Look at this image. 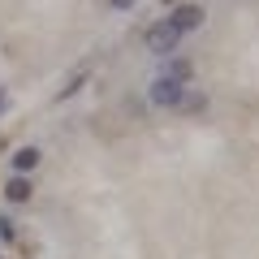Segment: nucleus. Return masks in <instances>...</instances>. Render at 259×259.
I'll return each mask as SVG.
<instances>
[{"label":"nucleus","mask_w":259,"mask_h":259,"mask_svg":"<svg viewBox=\"0 0 259 259\" xmlns=\"http://www.w3.org/2000/svg\"><path fill=\"white\" fill-rule=\"evenodd\" d=\"M143 48H147V52H156V56H173L177 48H182V35H177L168 22H156V26L143 30Z\"/></svg>","instance_id":"f257e3e1"},{"label":"nucleus","mask_w":259,"mask_h":259,"mask_svg":"<svg viewBox=\"0 0 259 259\" xmlns=\"http://www.w3.org/2000/svg\"><path fill=\"white\" fill-rule=\"evenodd\" d=\"M182 95H186V82H173V78H164V74H160L156 82L147 87V100H151V108H173V112H177Z\"/></svg>","instance_id":"f03ea898"},{"label":"nucleus","mask_w":259,"mask_h":259,"mask_svg":"<svg viewBox=\"0 0 259 259\" xmlns=\"http://www.w3.org/2000/svg\"><path fill=\"white\" fill-rule=\"evenodd\" d=\"M203 18H207V13H203V5H177V9L168 13L164 22H168V26H173L177 35L186 39L190 30H199V26H203Z\"/></svg>","instance_id":"7ed1b4c3"},{"label":"nucleus","mask_w":259,"mask_h":259,"mask_svg":"<svg viewBox=\"0 0 259 259\" xmlns=\"http://www.w3.org/2000/svg\"><path fill=\"white\" fill-rule=\"evenodd\" d=\"M39 160H44V156H39V147H18L9 156V164H13V173H18V177H30L39 168Z\"/></svg>","instance_id":"20e7f679"},{"label":"nucleus","mask_w":259,"mask_h":259,"mask_svg":"<svg viewBox=\"0 0 259 259\" xmlns=\"http://www.w3.org/2000/svg\"><path fill=\"white\" fill-rule=\"evenodd\" d=\"M30 194H35L30 177H18V173H13L9 182H5V199H9V203H30Z\"/></svg>","instance_id":"39448f33"},{"label":"nucleus","mask_w":259,"mask_h":259,"mask_svg":"<svg viewBox=\"0 0 259 259\" xmlns=\"http://www.w3.org/2000/svg\"><path fill=\"white\" fill-rule=\"evenodd\" d=\"M164 78H173V82H186V87H190V78H194V65L186 61V56H168V69H164Z\"/></svg>","instance_id":"423d86ee"},{"label":"nucleus","mask_w":259,"mask_h":259,"mask_svg":"<svg viewBox=\"0 0 259 259\" xmlns=\"http://www.w3.org/2000/svg\"><path fill=\"white\" fill-rule=\"evenodd\" d=\"M203 95L199 91H190V87H186V95H182V104H177V112H203Z\"/></svg>","instance_id":"0eeeda50"},{"label":"nucleus","mask_w":259,"mask_h":259,"mask_svg":"<svg viewBox=\"0 0 259 259\" xmlns=\"http://www.w3.org/2000/svg\"><path fill=\"white\" fill-rule=\"evenodd\" d=\"M0 238H5V242H13V238H18V225H13L9 216H0Z\"/></svg>","instance_id":"6e6552de"},{"label":"nucleus","mask_w":259,"mask_h":259,"mask_svg":"<svg viewBox=\"0 0 259 259\" xmlns=\"http://www.w3.org/2000/svg\"><path fill=\"white\" fill-rule=\"evenodd\" d=\"M108 9H121V13H125V9H134V0H108Z\"/></svg>","instance_id":"1a4fd4ad"},{"label":"nucleus","mask_w":259,"mask_h":259,"mask_svg":"<svg viewBox=\"0 0 259 259\" xmlns=\"http://www.w3.org/2000/svg\"><path fill=\"white\" fill-rule=\"evenodd\" d=\"M5 108H9V91L0 87V117H5Z\"/></svg>","instance_id":"9d476101"}]
</instances>
